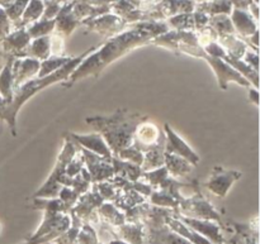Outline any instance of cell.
<instances>
[{
    "label": "cell",
    "mask_w": 260,
    "mask_h": 244,
    "mask_svg": "<svg viewBox=\"0 0 260 244\" xmlns=\"http://www.w3.org/2000/svg\"><path fill=\"white\" fill-rule=\"evenodd\" d=\"M131 25L129 29L123 30L119 34L107 39L106 43L96 48L94 52L86 56L78 67L71 72L68 80L63 81L62 85L65 88H70L78 81L88 77V76H98L108 65L113 63L118 58L123 57L135 48L144 45H150L154 38L142 30L136 23Z\"/></svg>",
    "instance_id": "6da1fadb"
},
{
    "label": "cell",
    "mask_w": 260,
    "mask_h": 244,
    "mask_svg": "<svg viewBox=\"0 0 260 244\" xmlns=\"http://www.w3.org/2000/svg\"><path fill=\"white\" fill-rule=\"evenodd\" d=\"M95 50L96 47L89 48L88 51L83 52L81 55L76 56V57H71L62 67L58 68L57 71H55L51 75L45 76V77H35L23 84L19 88L14 89L13 90V100L10 104L0 96V120L7 121L13 136L17 137V115L19 113L20 108L24 105L25 101L29 100L32 96L42 91L43 89L48 88L53 84L63 83V81L68 80V77L78 67L79 63Z\"/></svg>",
    "instance_id": "7a4b0ae2"
},
{
    "label": "cell",
    "mask_w": 260,
    "mask_h": 244,
    "mask_svg": "<svg viewBox=\"0 0 260 244\" xmlns=\"http://www.w3.org/2000/svg\"><path fill=\"white\" fill-rule=\"evenodd\" d=\"M147 116L134 113L127 109H118L109 116H88L85 119L89 126L96 129L106 143L108 144L112 154H118L122 149L134 143V134L136 127Z\"/></svg>",
    "instance_id": "3957f363"
},
{
    "label": "cell",
    "mask_w": 260,
    "mask_h": 244,
    "mask_svg": "<svg viewBox=\"0 0 260 244\" xmlns=\"http://www.w3.org/2000/svg\"><path fill=\"white\" fill-rule=\"evenodd\" d=\"M78 151V144H76L75 142L71 141V139L66 136V138L63 139L62 149H61L60 154H58L57 162H56L50 177H48L47 181L36 191V194L33 195V199H55V197H57L58 192H60L61 187H62L60 185V181L66 175V166H68V164L71 161V158L75 156Z\"/></svg>",
    "instance_id": "277c9868"
},
{
    "label": "cell",
    "mask_w": 260,
    "mask_h": 244,
    "mask_svg": "<svg viewBox=\"0 0 260 244\" xmlns=\"http://www.w3.org/2000/svg\"><path fill=\"white\" fill-rule=\"evenodd\" d=\"M177 213L184 217L194 218V219L212 220L218 224L221 223L220 213L213 208L212 204L207 201V199L198 190L192 196L183 197L180 200Z\"/></svg>",
    "instance_id": "5b68a950"
},
{
    "label": "cell",
    "mask_w": 260,
    "mask_h": 244,
    "mask_svg": "<svg viewBox=\"0 0 260 244\" xmlns=\"http://www.w3.org/2000/svg\"><path fill=\"white\" fill-rule=\"evenodd\" d=\"M196 57L205 60L206 62L212 67L213 72H215L216 77H217L218 86H220L222 90H228L229 85H230L231 83L238 84V85L243 86V88H251V84L249 83L241 73H239L235 68L231 67L229 63H226L225 61H222L221 58H216L207 55L203 48L197 53Z\"/></svg>",
    "instance_id": "8992f818"
},
{
    "label": "cell",
    "mask_w": 260,
    "mask_h": 244,
    "mask_svg": "<svg viewBox=\"0 0 260 244\" xmlns=\"http://www.w3.org/2000/svg\"><path fill=\"white\" fill-rule=\"evenodd\" d=\"M80 23L86 25L90 30H94V32L106 37L107 39L119 34L128 27V24L123 19H121L118 15L112 14V13H106V14L98 15V17L84 19Z\"/></svg>",
    "instance_id": "52a82bcc"
},
{
    "label": "cell",
    "mask_w": 260,
    "mask_h": 244,
    "mask_svg": "<svg viewBox=\"0 0 260 244\" xmlns=\"http://www.w3.org/2000/svg\"><path fill=\"white\" fill-rule=\"evenodd\" d=\"M241 176H243V174L240 171H236V170H226L221 166H216L213 167L210 179H208V181L203 186L208 191L215 194L216 196L225 197L228 195V192L230 191L231 187H233V185L238 180H240Z\"/></svg>",
    "instance_id": "ba28073f"
},
{
    "label": "cell",
    "mask_w": 260,
    "mask_h": 244,
    "mask_svg": "<svg viewBox=\"0 0 260 244\" xmlns=\"http://www.w3.org/2000/svg\"><path fill=\"white\" fill-rule=\"evenodd\" d=\"M165 136L155 123L150 121L149 119L142 120L136 127V131L134 134V146H136L140 151L145 152L155 148L159 144L164 143Z\"/></svg>",
    "instance_id": "9c48e42d"
},
{
    "label": "cell",
    "mask_w": 260,
    "mask_h": 244,
    "mask_svg": "<svg viewBox=\"0 0 260 244\" xmlns=\"http://www.w3.org/2000/svg\"><path fill=\"white\" fill-rule=\"evenodd\" d=\"M164 136H165V152L167 153L177 154L182 158L187 159L192 166H197L201 158L192 147L172 128L168 123H164Z\"/></svg>",
    "instance_id": "30bf717a"
},
{
    "label": "cell",
    "mask_w": 260,
    "mask_h": 244,
    "mask_svg": "<svg viewBox=\"0 0 260 244\" xmlns=\"http://www.w3.org/2000/svg\"><path fill=\"white\" fill-rule=\"evenodd\" d=\"M80 148V147H79ZM83 153L84 161H85V167L88 170L89 175L93 184H98L102 181H108L112 177H114V170L112 166L111 159H107L104 157L98 156V154L89 152L86 149L80 148Z\"/></svg>",
    "instance_id": "8fae6325"
},
{
    "label": "cell",
    "mask_w": 260,
    "mask_h": 244,
    "mask_svg": "<svg viewBox=\"0 0 260 244\" xmlns=\"http://www.w3.org/2000/svg\"><path fill=\"white\" fill-rule=\"evenodd\" d=\"M174 215L178 219L182 220L185 225H188L190 229H193L196 233H198V234L202 235L203 238L210 240L212 244L225 243L223 235L222 233H221V225L218 224V223L212 222V220H202L194 219V218H188L184 217V215L178 214L177 212H174Z\"/></svg>",
    "instance_id": "7c38bea8"
},
{
    "label": "cell",
    "mask_w": 260,
    "mask_h": 244,
    "mask_svg": "<svg viewBox=\"0 0 260 244\" xmlns=\"http://www.w3.org/2000/svg\"><path fill=\"white\" fill-rule=\"evenodd\" d=\"M103 202V197H102L101 195H99V192L96 191L95 185L91 184L90 190L79 197L76 204L74 205L73 209L69 213L75 215V217L78 218V219H80L83 223H86L89 217H90Z\"/></svg>",
    "instance_id": "4fadbf2b"
},
{
    "label": "cell",
    "mask_w": 260,
    "mask_h": 244,
    "mask_svg": "<svg viewBox=\"0 0 260 244\" xmlns=\"http://www.w3.org/2000/svg\"><path fill=\"white\" fill-rule=\"evenodd\" d=\"M41 62L38 60L29 57L14 58L12 65V75H13V90L27 81L37 77L40 72Z\"/></svg>",
    "instance_id": "5bb4252c"
},
{
    "label": "cell",
    "mask_w": 260,
    "mask_h": 244,
    "mask_svg": "<svg viewBox=\"0 0 260 244\" xmlns=\"http://www.w3.org/2000/svg\"><path fill=\"white\" fill-rule=\"evenodd\" d=\"M68 137L73 142H75L80 148L86 149L89 152L98 154V156L104 157L107 159H112L111 149L108 144L103 139V137L99 133H90V134H76V133H68Z\"/></svg>",
    "instance_id": "9a60e30c"
},
{
    "label": "cell",
    "mask_w": 260,
    "mask_h": 244,
    "mask_svg": "<svg viewBox=\"0 0 260 244\" xmlns=\"http://www.w3.org/2000/svg\"><path fill=\"white\" fill-rule=\"evenodd\" d=\"M30 37L28 35L25 28H19L13 32H10L3 42V50L8 56H12L14 58H20L23 56L25 48L30 43Z\"/></svg>",
    "instance_id": "2e32d148"
},
{
    "label": "cell",
    "mask_w": 260,
    "mask_h": 244,
    "mask_svg": "<svg viewBox=\"0 0 260 244\" xmlns=\"http://www.w3.org/2000/svg\"><path fill=\"white\" fill-rule=\"evenodd\" d=\"M230 19L236 35H239L240 38L249 37L258 30V20L254 19L253 15L248 10L234 8Z\"/></svg>",
    "instance_id": "e0dca14e"
},
{
    "label": "cell",
    "mask_w": 260,
    "mask_h": 244,
    "mask_svg": "<svg viewBox=\"0 0 260 244\" xmlns=\"http://www.w3.org/2000/svg\"><path fill=\"white\" fill-rule=\"evenodd\" d=\"M113 229L117 238L129 244H145L149 235V230L141 223H124Z\"/></svg>",
    "instance_id": "ac0fdd59"
},
{
    "label": "cell",
    "mask_w": 260,
    "mask_h": 244,
    "mask_svg": "<svg viewBox=\"0 0 260 244\" xmlns=\"http://www.w3.org/2000/svg\"><path fill=\"white\" fill-rule=\"evenodd\" d=\"M165 225H167L168 229L174 232L175 234L183 237L184 239H187L188 242H190L192 244H212L210 240H207L206 238H203L202 235H200L198 233H196L194 230L190 229V228L188 227V225H185L182 220L178 219L174 215V213L165 219Z\"/></svg>",
    "instance_id": "d6986e66"
},
{
    "label": "cell",
    "mask_w": 260,
    "mask_h": 244,
    "mask_svg": "<svg viewBox=\"0 0 260 244\" xmlns=\"http://www.w3.org/2000/svg\"><path fill=\"white\" fill-rule=\"evenodd\" d=\"M96 213H98L99 220L112 228L121 227V225H123L126 223V214H124V212L118 209L111 201H104L96 209Z\"/></svg>",
    "instance_id": "ffe728a7"
},
{
    "label": "cell",
    "mask_w": 260,
    "mask_h": 244,
    "mask_svg": "<svg viewBox=\"0 0 260 244\" xmlns=\"http://www.w3.org/2000/svg\"><path fill=\"white\" fill-rule=\"evenodd\" d=\"M164 166L168 170V174L173 179H179V177H185L192 172L193 167L187 159L182 158V157L177 156L173 153L164 154Z\"/></svg>",
    "instance_id": "44dd1931"
},
{
    "label": "cell",
    "mask_w": 260,
    "mask_h": 244,
    "mask_svg": "<svg viewBox=\"0 0 260 244\" xmlns=\"http://www.w3.org/2000/svg\"><path fill=\"white\" fill-rule=\"evenodd\" d=\"M112 166L114 170V176L122 177V179L127 180V181L136 182L141 179L142 176V170L141 167L137 166V165L131 164L128 161H123V159L118 158L117 156L112 157L111 159Z\"/></svg>",
    "instance_id": "7402d4cb"
},
{
    "label": "cell",
    "mask_w": 260,
    "mask_h": 244,
    "mask_svg": "<svg viewBox=\"0 0 260 244\" xmlns=\"http://www.w3.org/2000/svg\"><path fill=\"white\" fill-rule=\"evenodd\" d=\"M22 57L35 58V60H38L40 62L51 57L50 35H45V37L36 38V39L30 40L28 47L23 52Z\"/></svg>",
    "instance_id": "603a6c76"
},
{
    "label": "cell",
    "mask_w": 260,
    "mask_h": 244,
    "mask_svg": "<svg viewBox=\"0 0 260 244\" xmlns=\"http://www.w3.org/2000/svg\"><path fill=\"white\" fill-rule=\"evenodd\" d=\"M217 42L222 46L228 55H230L234 58H238V60H243L244 55L249 50L248 45L236 34L221 35V37H218Z\"/></svg>",
    "instance_id": "cb8c5ba5"
},
{
    "label": "cell",
    "mask_w": 260,
    "mask_h": 244,
    "mask_svg": "<svg viewBox=\"0 0 260 244\" xmlns=\"http://www.w3.org/2000/svg\"><path fill=\"white\" fill-rule=\"evenodd\" d=\"M43 12H45V3L42 0H29L27 8H25L24 13L20 17L18 22H15V28H25L27 25L32 24V23L37 22L42 18Z\"/></svg>",
    "instance_id": "d4e9b609"
},
{
    "label": "cell",
    "mask_w": 260,
    "mask_h": 244,
    "mask_svg": "<svg viewBox=\"0 0 260 244\" xmlns=\"http://www.w3.org/2000/svg\"><path fill=\"white\" fill-rule=\"evenodd\" d=\"M145 201H146V197L142 196L141 194H139L135 190H118L117 196L114 197V200L112 202L118 209L126 213L127 210L132 209V208L137 207V205L142 204Z\"/></svg>",
    "instance_id": "484cf974"
},
{
    "label": "cell",
    "mask_w": 260,
    "mask_h": 244,
    "mask_svg": "<svg viewBox=\"0 0 260 244\" xmlns=\"http://www.w3.org/2000/svg\"><path fill=\"white\" fill-rule=\"evenodd\" d=\"M234 7L231 0H213V2H201L197 3L196 9L198 12H202L207 14L208 17L218 14L230 15L233 12Z\"/></svg>",
    "instance_id": "4316f807"
},
{
    "label": "cell",
    "mask_w": 260,
    "mask_h": 244,
    "mask_svg": "<svg viewBox=\"0 0 260 244\" xmlns=\"http://www.w3.org/2000/svg\"><path fill=\"white\" fill-rule=\"evenodd\" d=\"M14 57L8 56V61L4 67L0 71V96L8 103H12L13 100V75H12V65Z\"/></svg>",
    "instance_id": "83f0119b"
},
{
    "label": "cell",
    "mask_w": 260,
    "mask_h": 244,
    "mask_svg": "<svg viewBox=\"0 0 260 244\" xmlns=\"http://www.w3.org/2000/svg\"><path fill=\"white\" fill-rule=\"evenodd\" d=\"M150 204L155 205L159 208H165V209H170L177 212L178 207H179L180 200L175 197L170 191L165 189H155L152 190L151 195H150Z\"/></svg>",
    "instance_id": "f1b7e54d"
},
{
    "label": "cell",
    "mask_w": 260,
    "mask_h": 244,
    "mask_svg": "<svg viewBox=\"0 0 260 244\" xmlns=\"http://www.w3.org/2000/svg\"><path fill=\"white\" fill-rule=\"evenodd\" d=\"M164 154H165V142L159 144L155 148L144 153V161H142L141 170L144 172L151 171V170L159 169L164 166Z\"/></svg>",
    "instance_id": "f546056e"
},
{
    "label": "cell",
    "mask_w": 260,
    "mask_h": 244,
    "mask_svg": "<svg viewBox=\"0 0 260 244\" xmlns=\"http://www.w3.org/2000/svg\"><path fill=\"white\" fill-rule=\"evenodd\" d=\"M30 39L52 34L55 30V19H40L25 27Z\"/></svg>",
    "instance_id": "4dcf8cb0"
},
{
    "label": "cell",
    "mask_w": 260,
    "mask_h": 244,
    "mask_svg": "<svg viewBox=\"0 0 260 244\" xmlns=\"http://www.w3.org/2000/svg\"><path fill=\"white\" fill-rule=\"evenodd\" d=\"M208 25L217 33L218 37H221V35L236 34L233 23H231L230 15H212V17H210V19H208Z\"/></svg>",
    "instance_id": "1f68e13d"
},
{
    "label": "cell",
    "mask_w": 260,
    "mask_h": 244,
    "mask_svg": "<svg viewBox=\"0 0 260 244\" xmlns=\"http://www.w3.org/2000/svg\"><path fill=\"white\" fill-rule=\"evenodd\" d=\"M169 177V174H168V170L165 169V166L159 167V169L151 170V171H146L142 172L141 176V181L146 182L147 185L152 187V189H157V187L161 186L165 181Z\"/></svg>",
    "instance_id": "d6a6232c"
},
{
    "label": "cell",
    "mask_w": 260,
    "mask_h": 244,
    "mask_svg": "<svg viewBox=\"0 0 260 244\" xmlns=\"http://www.w3.org/2000/svg\"><path fill=\"white\" fill-rule=\"evenodd\" d=\"M71 57L68 56H62V57H55V56H51L47 60L41 61L40 65V72H38L37 77H45V76L51 75L55 71H57L58 68L62 67Z\"/></svg>",
    "instance_id": "836d02e7"
},
{
    "label": "cell",
    "mask_w": 260,
    "mask_h": 244,
    "mask_svg": "<svg viewBox=\"0 0 260 244\" xmlns=\"http://www.w3.org/2000/svg\"><path fill=\"white\" fill-rule=\"evenodd\" d=\"M167 24L173 30H192V32H196L194 22H193V13L179 14L169 18Z\"/></svg>",
    "instance_id": "e575fe53"
},
{
    "label": "cell",
    "mask_w": 260,
    "mask_h": 244,
    "mask_svg": "<svg viewBox=\"0 0 260 244\" xmlns=\"http://www.w3.org/2000/svg\"><path fill=\"white\" fill-rule=\"evenodd\" d=\"M98 233L94 227L89 223H83L79 229L78 237H76V244H99Z\"/></svg>",
    "instance_id": "d590c367"
},
{
    "label": "cell",
    "mask_w": 260,
    "mask_h": 244,
    "mask_svg": "<svg viewBox=\"0 0 260 244\" xmlns=\"http://www.w3.org/2000/svg\"><path fill=\"white\" fill-rule=\"evenodd\" d=\"M114 156L123 159V161H128L131 162V164L137 165V166L140 167H141L142 161H144V152L140 151V149L137 148L136 146H134V144H131V146L127 147V148L122 149L118 154H114Z\"/></svg>",
    "instance_id": "8d00e7d4"
},
{
    "label": "cell",
    "mask_w": 260,
    "mask_h": 244,
    "mask_svg": "<svg viewBox=\"0 0 260 244\" xmlns=\"http://www.w3.org/2000/svg\"><path fill=\"white\" fill-rule=\"evenodd\" d=\"M96 187V191L99 192L102 197H103L104 201H113L114 197L117 196V192H118V189L114 186L113 182L111 180L108 181H102L98 182V184H94Z\"/></svg>",
    "instance_id": "74e56055"
},
{
    "label": "cell",
    "mask_w": 260,
    "mask_h": 244,
    "mask_svg": "<svg viewBox=\"0 0 260 244\" xmlns=\"http://www.w3.org/2000/svg\"><path fill=\"white\" fill-rule=\"evenodd\" d=\"M85 167V161H84V157H83V153H81L80 148H79V151L76 152L75 156L71 158V161L69 162L68 166H66V176L69 177H74L76 176L78 174H80L81 170Z\"/></svg>",
    "instance_id": "f35d334b"
},
{
    "label": "cell",
    "mask_w": 260,
    "mask_h": 244,
    "mask_svg": "<svg viewBox=\"0 0 260 244\" xmlns=\"http://www.w3.org/2000/svg\"><path fill=\"white\" fill-rule=\"evenodd\" d=\"M28 3H29V0H15L8 9H5V13H7L10 22L15 23L20 19L25 8H27Z\"/></svg>",
    "instance_id": "ab89813d"
},
{
    "label": "cell",
    "mask_w": 260,
    "mask_h": 244,
    "mask_svg": "<svg viewBox=\"0 0 260 244\" xmlns=\"http://www.w3.org/2000/svg\"><path fill=\"white\" fill-rule=\"evenodd\" d=\"M155 234H159V239L164 244H192L190 242H188L187 239H184L183 237H180V235L175 234L174 232L168 229L167 227L160 229L159 232H156Z\"/></svg>",
    "instance_id": "60d3db41"
},
{
    "label": "cell",
    "mask_w": 260,
    "mask_h": 244,
    "mask_svg": "<svg viewBox=\"0 0 260 244\" xmlns=\"http://www.w3.org/2000/svg\"><path fill=\"white\" fill-rule=\"evenodd\" d=\"M57 197L61 200V201L63 202V204H65V207L68 208V210L70 212V210L73 209L74 205L76 204V201H78L79 195L76 194V192L74 191L71 187L62 186V187H61L60 192H58Z\"/></svg>",
    "instance_id": "b9f144b4"
},
{
    "label": "cell",
    "mask_w": 260,
    "mask_h": 244,
    "mask_svg": "<svg viewBox=\"0 0 260 244\" xmlns=\"http://www.w3.org/2000/svg\"><path fill=\"white\" fill-rule=\"evenodd\" d=\"M50 45L51 56H55V57H62V56H65V42H63L62 35L55 32L52 34H50Z\"/></svg>",
    "instance_id": "7bdbcfd3"
},
{
    "label": "cell",
    "mask_w": 260,
    "mask_h": 244,
    "mask_svg": "<svg viewBox=\"0 0 260 244\" xmlns=\"http://www.w3.org/2000/svg\"><path fill=\"white\" fill-rule=\"evenodd\" d=\"M10 32H12V22L8 18L5 10L0 8V40L4 39Z\"/></svg>",
    "instance_id": "ee69618b"
},
{
    "label": "cell",
    "mask_w": 260,
    "mask_h": 244,
    "mask_svg": "<svg viewBox=\"0 0 260 244\" xmlns=\"http://www.w3.org/2000/svg\"><path fill=\"white\" fill-rule=\"evenodd\" d=\"M243 61L246 63V65L250 66L253 70H255V71L259 70V56H258V52H256V51L249 48V50L246 51L245 55H244Z\"/></svg>",
    "instance_id": "f6af8a7d"
},
{
    "label": "cell",
    "mask_w": 260,
    "mask_h": 244,
    "mask_svg": "<svg viewBox=\"0 0 260 244\" xmlns=\"http://www.w3.org/2000/svg\"><path fill=\"white\" fill-rule=\"evenodd\" d=\"M249 99H250V101H253L254 104H255L256 106L259 105V91L258 89L250 88V90H249Z\"/></svg>",
    "instance_id": "bcb514c9"
},
{
    "label": "cell",
    "mask_w": 260,
    "mask_h": 244,
    "mask_svg": "<svg viewBox=\"0 0 260 244\" xmlns=\"http://www.w3.org/2000/svg\"><path fill=\"white\" fill-rule=\"evenodd\" d=\"M14 2L15 0H0V7L5 10V9H8V8H9Z\"/></svg>",
    "instance_id": "7dc6e473"
},
{
    "label": "cell",
    "mask_w": 260,
    "mask_h": 244,
    "mask_svg": "<svg viewBox=\"0 0 260 244\" xmlns=\"http://www.w3.org/2000/svg\"><path fill=\"white\" fill-rule=\"evenodd\" d=\"M107 244H129V243L124 242V240L119 239V238H114V239H111Z\"/></svg>",
    "instance_id": "c3c4849f"
},
{
    "label": "cell",
    "mask_w": 260,
    "mask_h": 244,
    "mask_svg": "<svg viewBox=\"0 0 260 244\" xmlns=\"http://www.w3.org/2000/svg\"><path fill=\"white\" fill-rule=\"evenodd\" d=\"M2 230H3V225H2V223H0V233H2Z\"/></svg>",
    "instance_id": "681fc988"
},
{
    "label": "cell",
    "mask_w": 260,
    "mask_h": 244,
    "mask_svg": "<svg viewBox=\"0 0 260 244\" xmlns=\"http://www.w3.org/2000/svg\"><path fill=\"white\" fill-rule=\"evenodd\" d=\"M202 2H213V0H202Z\"/></svg>",
    "instance_id": "f907efd6"
},
{
    "label": "cell",
    "mask_w": 260,
    "mask_h": 244,
    "mask_svg": "<svg viewBox=\"0 0 260 244\" xmlns=\"http://www.w3.org/2000/svg\"><path fill=\"white\" fill-rule=\"evenodd\" d=\"M201 2H202V0H198V3H201Z\"/></svg>",
    "instance_id": "816d5d0a"
},
{
    "label": "cell",
    "mask_w": 260,
    "mask_h": 244,
    "mask_svg": "<svg viewBox=\"0 0 260 244\" xmlns=\"http://www.w3.org/2000/svg\"><path fill=\"white\" fill-rule=\"evenodd\" d=\"M222 244H225V243H222Z\"/></svg>",
    "instance_id": "f5cc1de1"
}]
</instances>
